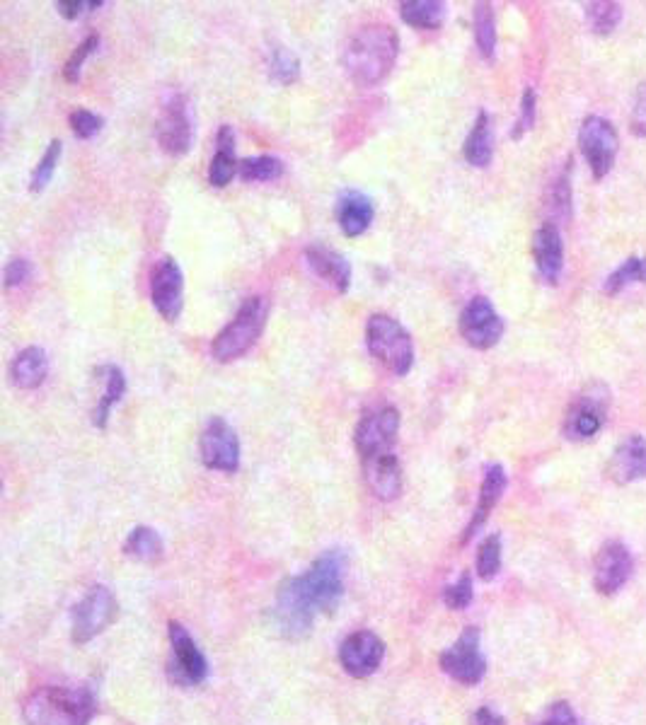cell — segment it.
Wrapping results in <instances>:
<instances>
[{
	"mask_svg": "<svg viewBox=\"0 0 646 725\" xmlns=\"http://www.w3.org/2000/svg\"><path fill=\"white\" fill-rule=\"evenodd\" d=\"M346 556L339 549L325 551L303 576L288 578L276 595L274 617L281 634L303 638L320 612H334L344 595Z\"/></svg>",
	"mask_w": 646,
	"mask_h": 725,
	"instance_id": "cell-1",
	"label": "cell"
},
{
	"mask_svg": "<svg viewBox=\"0 0 646 725\" xmlns=\"http://www.w3.org/2000/svg\"><path fill=\"white\" fill-rule=\"evenodd\" d=\"M400 54V37L395 27L371 22L351 34L342 51L344 73L359 87H376L388 78Z\"/></svg>",
	"mask_w": 646,
	"mask_h": 725,
	"instance_id": "cell-2",
	"label": "cell"
},
{
	"mask_svg": "<svg viewBox=\"0 0 646 725\" xmlns=\"http://www.w3.org/2000/svg\"><path fill=\"white\" fill-rule=\"evenodd\" d=\"M95 699L88 689L39 687L25 699L22 716L27 725H88Z\"/></svg>",
	"mask_w": 646,
	"mask_h": 725,
	"instance_id": "cell-3",
	"label": "cell"
},
{
	"mask_svg": "<svg viewBox=\"0 0 646 725\" xmlns=\"http://www.w3.org/2000/svg\"><path fill=\"white\" fill-rule=\"evenodd\" d=\"M267 324V300L262 295H252L245 298L240 305L238 315H235L221 332L216 334L211 344V356L218 363H233L240 356H245L257 339L264 332Z\"/></svg>",
	"mask_w": 646,
	"mask_h": 725,
	"instance_id": "cell-4",
	"label": "cell"
},
{
	"mask_svg": "<svg viewBox=\"0 0 646 725\" xmlns=\"http://www.w3.org/2000/svg\"><path fill=\"white\" fill-rule=\"evenodd\" d=\"M366 346L376 361L392 375L405 377L414 365V341L395 317L371 315L366 322Z\"/></svg>",
	"mask_w": 646,
	"mask_h": 725,
	"instance_id": "cell-5",
	"label": "cell"
},
{
	"mask_svg": "<svg viewBox=\"0 0 646 725\" xmlns=\"http://www.w3.org/2000/svg\"><path fill=\"white\" fill-rule=\"evenodd\" d=\"M155 136L160 148L172 158H182L189 153L194 141V119L187 95L170 92L160 104L158 121H155Z\"/></svg>",
	"mask_w": 646,
	"mask_h": 725,
	"instance_id": "cell-6",
	"label": "cell"
},
{
	"mask_svg": "<svg viewBox=\"0 0 646 725\" xmlns=\"http://www.w3.org/2000/svg\"><path fill=\"white\" fill-rule=\"evenodd\" d=\"M397 433H400V411H397V406L385 404L368 411L356 423L354 431V445L359 450L361 460H368V457L376 455H388V452L395 450Z\"/></svg>",
	"mask_w": 646,
	"mask_h": 725,
	"instance_id": "cell-7",
	"label": "cell"
},
{
	"mask_svg": "<svg viewBox=\"0 0 646 725\" xmlns=\"http://www.w3.org/2000/svg\"><path fill=\"white\" fill-rule=\"evenodd\" d=\"M199 450H201V462L209 469H216V472L233 474L238 472L240 467V440L235 428L223 419V416H213V419L206 423V428L201 431L199 438Z\"/></svg>",
	"mask_w": 646,
	"mask_h": 725,
	"instance_id": "cell-8",
	"label": "cell"
},
{
	"mask_svg": "<svg viewBox=\"0 0 646 725\" xmlns=\"http://www.w3.org/2000/svg\"><path fill=\"white\" fill-rule=\"evenodd\" d=\"M441 670L451 675L455 682L467 684V687L482 680L484 672H487V660L480 651V629L477 626H467L458 641L441 653Z\"/></svg>",
	"mask_w": 646,
	"mask_h": 725,
	"instance_id": "cell-9",
	"label": "cell"
},
{
	"mask_svg": "<svg viewBox=\"0 0 646 725\" xmlns=\"http://www.w3.org/2000/svg\"><path fill=\"white\" fill-rule=\"evenodd\" d=\"M117 619V597L105 585H95L73 609V641L88 643Z\"/></svg>",
	"mask_w": 646,
	"mask_h": 725,
	"instance_id": "cell-10",
	"label": "cell"
},
{
	"mask_svg": "<svg viewBox=\"0 0 646 725\" xmlns=\"http://www.w3.org/2000/svg\"><path fill=\"white\" fill-rule=\"evenodd\" d=\"M581 153L591 167L593 177L601 179L613 170L617 155V133L608 119L603 116H588L579 131Z\"/></svg>",
	"mask_w": 646,
	"mask_h": 725,
	"instance_id": "cell-11",
	"label": "cell"
},
{
	"mask_svg": "<svg viewBox=\"0 0 646 725\" xmlns=\"http://www.w3.org/2000/svg\"><path fill=\"white\" fill-rule=\"evenodd\" d=\"M460 334L472 348L487 351L504 336V319L484 295H475L460 312Z\"/></svg>",
	"mask_w": 646,
	"mask_h": 725,
	"instance_id": "cell-12",
	"label": "cell"
},
{
	"mask_svg": "<svg viewBox=\"0 0 646 725\" xmlns=\"http://www.w3.org/2000/svg\"><path fill=\"white\" fill-rule=\"evenodd\" d=\"M151 300L165 322H177L184 307V274L177 259L163 257L151 276Z\"/></svg>",
	"mask_w": 646,
	"mask_h": 725,
	"instance_id": "cell-13",
	"label": "cell"
},
{
	"mask_svg": "<svg viewBox=\"0 0 646 725\" xmlns=\"http://www.w3.org/2000/svg\"><path fill=\"white\" fill-rule=\"evenodd\" d=\"M383 655L385 643L368 629L346 636L339 646V663L356 680L373 675L383 663Z\"/></svg>",
	"mask_w": 646,
	"mask_h": 725,
	"instance_id": "cell-14",
	"label": "cell"
},
{
	"mask_svg": "<svg viewBox=\"0 0 646 725\" xmlns=\"http://www.w3.org/2000/svg\"><path fill=\"white\" fill-rule=\"evenodd\" d=\"M632 554L625 544L610 542L596 556V571H593V583L601 595H613L632 576Z\"/></svg>",
	"mask_w": 646,
	"mask_h": 725,
	"instance_id": "cell-15",
	"label": "cell"
},
{
	"mask_svg": "<svg viewBox=\"0 0 646 725\" xmlns=\"http://www.w3.org/2000/svg\"><path fill=\"white\" fill-rule=\"evenodd\" d=\"M170 643H172V667L177 670V680L184 684H201L209 675L206 658L196 648L194 638L180 622L170 624Z\"/></svg>",
	"mask_w": 646,
	"mask_h": 725,
	"instance_id": "cell-16",
	"label": "cell"
},
{
	"mask_svg": "<svg viewBox=\"0 0 646 725\" xmlns=\"http://www.w3.org/2000/svg\"><path fill=\"white\" fill-rule=\"evenodd\" d=\"M605 414H608V390L601 385L598 392H586L574 404V409L567 416V428L564 431L574 440L593 438V435L601 431Z\"/></svg>",
	"mask_w": 646,
	"mask_h": 725,
	"instance_id": "cell-17",
	"label": "cell"
},
{
	"mask_svg": "<svg viewBox=\"0 0 646 725\" xmlns=\"http://www.w3.org/2000/svg\"><path fill=\"white\" fill-rule=\"evenodd\" d=\"M363 474H366L368 489L380 501H395L402 493V464L395 452L363 460Z\"/></svg>",
	"mask_w": 646,
	"mask_h": 725,
	"instance_id": "cell-18",
	"label": "cell"
},
{
	"mask_svg": "<svg viewBox=\"0 0 646 725\" xmlns=\"http://www.w3.org/2000/svg\"><path fill=\"white\" fill-rule=\"evenodd\" d=\"M305 264L313 269L322 281H327L337 293H346L351 286V264L344 254L325 245H310L305 249Z\"/></svg>",
	"mask_w": 646,
	"mask_h": 725,
	"instance_id": "cell-19",
	"label": "cell"
},
{
	"mask_svg": "<svg viewBox=\"0 0 646 725\" xmlns=\"http://www.w3.org/2000/svg\"><path fill=\"white\" fill-rule=\"evenodd\" d=\"M533 257L540 276L545 278L547 283H557L564 266V242H562V232H559L555 223H545L538 232H535Z\"/></svg>",
	"mask_w": 646,
	"mask_h": 725,
	"instance_id": "cell-20",
	"label": "cell"
},
{
	"mask_svg": "<svg viewBox=\"0 0 646 725\" xmlns=\"http://www.w3.org/2000/svg\"><path fill=\"white\" fill-rule=\"evenodd\" d=\"M608 474L617 484H630V481L646 477V440L642 435L634 433L617 445Z\"/></svg>",
	"mask_w": 646,
	"mask_h": 725,
	"instance_id": "cell-21",
	"label": "cell"
},
{
	"mask_svg": "<svg viewBox=\"0 0 646 725\" xmlns=\"http://www.w3.org/2000/svg\"><path fill=\"white\" fill-rule=\"evenodd\" d=\"M506 481H509L506 479V469L501 467V464H489L480 486V498H477L475 515H472L470 525H467V530L463 532V544L470 542V539L477 535V530L484 527V522H487L489 515H492L494 506L499 503L501 493L506 489Z\"/></svg>",
	"mask_w": 646,
	"mask_h": 725,
	"instance_id": "cell-22",
	"label": "cell"
},
{
	"mask_svg": "<svg viewBox=\"0 0 646 725\" xmlns=\"http://www.w3.org/2000/svg\"><path fill=\"white\" fill-rule=\"evenodd\" d=\"M373 216V201L368 199L361 191H344L337 201V223L339 230L344 232L346 237H361L363 232L371 228Z\"/></svg>",
	"mask_w": 646,
	"mask_h": 725,
	"instance_id": "cell-23",
	"label": "cell"
},
{
	"mask_svg": "<svg viewBox=\"0 0 646 725\" xmlns=\"http://www.w3.org/2000/svg\"><path fill=\"white\" fill-rule=\"evenodd\" d=\"M49 375V358L42 346H27L10 363V380L17 390H37Z\"/></svg>",
	"mask_w": 646,
	"mask_h": 725,
	"instance_id": "cell-24",
	"label": "cell"
},
{
	"mask_svg": "<svg viewBox=\"0 0 646 725\" xmlns=\"http://www.w3.org/2000/svg\"><path fill=\"white\" fill-rule=\"evenodd\" d=\"M216 155H213L211 160V167H209V182L211 187H228L230 179L235 177L240 170V162L235 160V133H233V126L223 124L221 129H218V136H216Z\"/></svg>",
	"mask_w": 646,
	"mask_h": 725,
	"instance_id": "cell-25",
	"label": "cell"
},
{
	"mask_svg": "<svg viewBox=\"0 0 646 725\" xmlns=\"http://www.w3.org/2000/svg\"><path fill=\"white\" fill-rule=\"evenodd\" d=\"M463 155L472 167H487L489 162H492L494 129H492V119H489L487 112L477 114L475 126H472L470 136L465 138Z\"/></svg>",
	"mask_w": 646,
	"mask_h": 725,
	"instance_id": "cell-26",
	"label": "cell"
},
{
	"mask_svg": "<svg viewBox=\"0 0 646 725\" xmlns=\"http://www.w3.org/2000/svg\"><path fill=\"white\" fill-rule=\"evenodd\" d=\"M97 373H100L102 380H105V392H102L100 402H97L95 411H92V423H95L97 428H105L112 409L126 394V375L124 370L117 368V365H102Z\"/></svg>",
	"mask_w": 646,
	"mask_h": 725,
	"instance_id": "cell-27",
	"label": "cell"
},
{
	"mask_svg": "<svg viewBox=\"0 0 646 725\" xmlns=\"http://www.w3.org/2000/svg\"><path fill=\"white\" fill-rule=\"evenodd\" d=\"M446 10L441 0H409L400 5V17L414 29H438L446 20Z\"/></svg>",
	"mask_w": 646,
	"mask_h": 725,
	"instance_id": "cell-28",
	"label": "cell"
},
{
	"mask_svg": "<svg viewBox=\"0 0 646 725\" xmlns=\"http://www.w3.org/2000/svg\"><path fill=\"white\" fill-rule=\"evenodd\" d=\"M124 551L126 556L136 561H146V564H153V561H160L165 554V544L163 539L151 527L141 525L131 530V535L126 537L124 542Z\"/></svg>",
	"mask_w": 646,
	"mask_h": 725,
	"instance_id": "cell-29",
	"label": "cell"
},
{
	"mask_svg": "<svg viewBox=\"0 0 646 725\" xmlns=\"http://www.w3.org/2000/svg\"><path fill=\"white\" fill-rule=\"evenodd\" d=\"M286 165L276 155H257V158H247L240 162V179L245 182H274V179L284 177Z\"/></svg>",
	"mask_w": 646,
	"mask_h": 725,
	"instance_id": "cell-30",
	"label": "cell"
},
{
	"mask_svg": "<svg viewBox=\"0 0 646 725\" xmlns=\"http://www.w3.org/2000/svg\"><path fill=\"white\" fill-rule=\"evenodd\" d=\"M475 42L482 58L492 61L496 54V20L489 3L475 5Z\"/></svg>",
	"mask_w": 646,
	"mask_h": 725,
	"instance_id": "cell-31",
	"label": "cell"
},
{
	"mask_svg": "<svg viewBox=\"0 0 646 725\" xmlns=\"http://www.w3.org/2000/svg\"><path fill=\"white\" fill-rule=\"evenodd\" d=\"M634 283H646V259L630 257L622 261L613 274L605 278L603 290L608 295H617L620 290L634 286Z\"/></svg>",
	"mask_w": 646,
	"mask_h": 725,
	"instance_id": "cell-32",
	"label": "cell"
},
{
	"mask_svg": "<svg viewBox=\"0 0 646 725\" xmlns=\"http://www.w3.org/2000/svg\"><path fill=\"white\" fill-rule=\"evenodd\" d=\"M269 75L281 85H291L301 78V61L286 46H274L269 54Z\"/></svg>",
	"mask_w": 646,
	"mask_h": 725,
	"instance_id": "cell-33",
	"label": "cell"
},
{
	"mask_svg": "<svg viewBox=\"0 0 646 725\" xmlns=\"http://www.w3.org/2000/svg\"><path fill=\"white\" fill-rule=\"evenodd\" d=\"M588 27L596 34H610L620 25L622 20V5L610 3V0H601V3H586L584 8Z\"/></svg>",
	"mask_w": 646,
	"mask_h": 725,
	"instance_id": "cell-34",
	"label": "cell"
},
{
	"mask_svg": "<svg viewBox=\"0 0 646 725\" xmlns=\"http://www.w3.org/2000/svg\"><path fill=\"white\" fill-rule=\"evenodd\" d=\"M61 141H51L49 148H46V153L42 155V160L37 162V167H34L32 172V179H30V189L34 191V194H39V191H44L46 187H49L51 177H54L56 172V165H59L61 160Z\"/></svg>",
	"mask_w": 646,
	"mask_h": 725,
	"instance_id": "cell-35",
	"label": "cell"
},
{
	"mask_svg": "<svg viewBox=\"0 0 646 725\" xmlns=\"http://www.w3.org/2000/svg\"><path fill=\"white\" fill-rule=\"evenodd\" d=\"M501 568V537L489 535L477 551V576L482 580H494Z\"/></svg>",
	"mask_w": 646,
	"mask_h": 725,
	"instance_id": "cell-36",
	"label": "cell"
},
{
	"mask_svg": "<svg viewBox=\"0 0 646 725\" xmlns=\"http://www.w3.org/2000/svg\"><path fill=\"white\" fill-rule=\"evenodd\" d=\"M97 46H100V37H97V34H90V37L85 39V42L80 44L76 51H73L71 58L66 61V66H63V78H66L68 83H78L80 71H83L85 61H88V58L95 54Z\"/></svg>",
	"mask_w": 646,
	"mask_h": 725,
	"instance_id": "cell-37",
	"label": "cell"
},
{
	"mask_svg": "<svg viewBox=\"0 0 646 725\" xmlns=\"http://www.w3.org/2000/svg\"><path fill=\"white\" fill-rule=\"evenodd\" d=\"M68 124H71L73 136L80 138V141H90L92 136H97L102 131L105 119L100 114L90 112V109H76V112H71V116H68Z\"/></svg>",
	"mask_w": 646,
	"mask_h": 725,
	"instance_id": "cell-38",
	"label": "cell"
},
{
	"mask_svg": "<svg viewBox=\"0 0 646 725\" xmlns=\"http://www.w3.org/2000/svg\"><path fill=\"white\" fill-rule=\"evenodd\" d=\"M443 602L451 609H465L472 602V578L470 573H463L453 585L443 590Z\"/></svg>",
	"mask_w": 646,
	"mask_h": 725,
	"instance_id": "cell-39",
	"label": "cell"
},
{
	"mask_svg": "<svg viewBox=\"0 0 646 725\" xmlns=\"http://www.w3.org/2000/svg\"><path fill=\"white\" fill-rule=\"evenodd\" d=\"M535 109H538V100H535V90L533 87H526V92H523V100H521V112H518V119H516V126H513V133L511 136L521 138L523 133H528L530 129H533L535 124Z\"/></svg>",
	"mask_w": 646,
	"mask_h": 725,
	"instance_id": "cell-40",
	"label": "cell"
},
{
	"mask_svg": "<svg viewBox=\"0 0 646 725\" xmlns=\"http://www.w3.org/2000/svg\"><path fill=\"white\" fill-rule=\"evenodd\" d=\"M5 288H20L25 286L27 281L32 278V264L30 259L25 257H15L8 261V266H5Z\"/></svg>",
	"mask_w": 646,
	"mask_h": 725,
	"instance_id": "cell-41",
	"label": "cell"
},
{
	"mask_svg": "<svg viewBox=\"0 0 646 725\" xmlns=\"http://www.w3.org/2000/svg\"><path fill=\"white\" fill-rule=\"evenodd\" d=\"M105 0H56V10L66 17V20H78L85 13L102 8Z\"/></svg>",
	"mask_w": 646,
	"mask_h": 725,
	"instance_id": "cell-42",
	"label": "cell"
},
{
	"mask_svg": "<svg viewBox=\"0 0 646 725\" xmlns=\"http://www.w3.org/2000/svg\"><path fill=\"white\" fill-rule=\"evenodd\" d=\"M632 129H634V133H639V136L646 138V85L639 87L637 100H634Z\"/></svg>",
	"mask_w": 646,
	"mask_h": 725,
	"instance_id": "cell-43",
	"label": "cell"
},
{
	"mask_svg": "<svg viewBox=\"0 0 646 725\" xmlns=\"http://www.w3.org/2000/svg\"><path fill=\"white\" fill-rule=\"evenodd\" d=\"M540 725H579V723H576L574 711L569 709V704H555Z\"/></svg>",
	"mask_w": 646,
	"mask_h": 725,
	"instance_id": "cell-44",
	"label": "cell"
},
{
	"mask_svg": "<svg viewBox=\"0 0 646 725\" xmlns=\"http://www.w3.org/2000/svg\"><path fill=\"white\" fill-rule=\"evenodd\" d=\"M475 725H506V723L499 713L489 709V706H484V709L475 713Z\"/></svg>",
	"mask_w": 646,
	"mask_h": 725,
	"instance_id": "cell-45",
	"label": "cell"
}]
</instances>
